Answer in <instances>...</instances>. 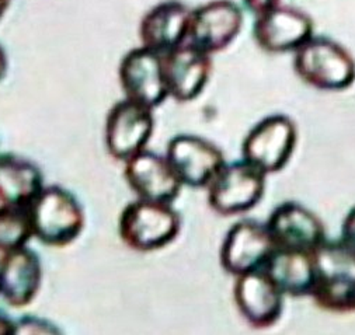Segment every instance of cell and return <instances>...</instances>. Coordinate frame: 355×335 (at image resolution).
I'll return each instance as SVG.
<instances>
[{"label":"cell","mask_w":355,"mask_h":335,"mask_svg":"<svg viewBox=\"0 0 355 335\" xmlns=\"http://www.w3.org/2000/svg\"><path fill=\"white\" fill-rule=\"evenodd\" d=\"M59 328L51 323L49 320L37 317V316H26L15 321L13 334H58Z\"/></svg>","instance_id":"22"},{"label":"cell","mask_w":355,"mask_h":335,"mask_svg":"<svg viewBox=\"0 0 355 335\" xmlns=\"http://www.w3.org/2000/svg\"><path fill=\"white\" fill-rule=\"evenodd\" d=\"M118 80L125 98L152 109L160 107L170 97L163 55L144 45L124 55L118 66Z\"/></svg>","instance_id":"8"},{"label":"cell","mask_w":355,"mask_h":335,"mask_svg":"<svg viewBox=\"0 0 355 335\" xmlns=\"http://www.w3.org/2000/svg\"><path fill=\"white\" fill-rule=\"evenodd\" d=\"M315 285L311 298L330 313L355 311V251L341 240H324L312 251Z\"/></svg>","instance_id":"1"},{"label":"cell","mask_w":355,"mask_h":335,"mask_svg":"<svg viewBox=\"0 0 355 335\" xmlns=\"http://www.w3.org/2000/svg\"><path fill=\"white\" fill-rule=\"evenodd\" d=\"M243 2L254 16L267 13L281 5V0H243Z\"/></svg>","instance_id":"24"},{"label":"cell","mask_w":355,"mask_h":335,"mask_svg":"<svg viewBox=\"0 0 355 335\" xmlns=\"http://www.w3.org/2000/svg\"><path fill=\"white\" fill-rule=\"evenodd\" d=\"M124 179L137 198L146 201L173 203L183 190L166 156L149 149L124 161Z\"/></svg>","instance_id":"13"},{"label":"cell","mask_w":355,"mask_h":335,"mask_svg":"<svg viewBox=\"0 0 355 335\" xmlns=\"http://www.w3.org/2000/svg\"><path fill=\"white\" fill-rule=\"evenodd\" d=\"M266 225L275 248L312 253L326 240L322 220L297 202H284L277 206Z\"/></svg>","instance_id":"14"},{"label":"cell","mask_w":355,"mask_h":335,"mask_svg":"<svg viewBox=\"0 0 355 335\" xmlns=\"http://www.w3.org/2000/svg\"><path fill=\"white\" fill-rule=\"evenodd\" d=\"M266 174L246 160L225 163L207 187L208 203L220 216L252 210L266 191Z\"/></svg>","instance_id":"5"},{"label":"cell","mask_w":355,"mask_h":335,"mask_svg":"<svg viewBox=\"0 0 355 335\" xmlns=\"http://www.w3.org/2000/svg\"><path fill=\"white\" fill-rule=\"evenodd\" d=\"M168 96L179 102H190L205 90L212 73V55L190 42L163 55Z\"/></svg>","instance_id":"12"},{"label":"cell","mask_w":355,"mask_h":335,"mask_svg":"<svg viewBox=\"0 0 355 335\" xmlns=\"http://www.w3.org/2000/svg\"><path fill=\"white\" fill-rule=\"evenodd\" d=\"M42 284V264L40 255L26 247L0 255V296L15 307L30 306Z\"/></svg>","instance_id":"17"},{"label":"cell","mask_w":355,"mask_h":335,"mask_svg":"<svg viewBox=\"0 0 355 335\" xmlns=\"http://www.w3.org/2000/svg\"><path fill=\"white\" fill-rule=\"evenodd\" d=\"M253 35L257 45L266 52H295L313 37V21L298 9L279 5L267 13L256 16Z\"/></svg>","instance_id":"16"},{"label":"cell","mask_w":355,"mask_h":335,"mask_svg":"<svg viewBox=\"0 0 355 335\" xmlns=\"http://www.w3.org/2000/svg\"><path fill=\"white\" fill-rule=\"evenodd\" d=\"M193 10L179 0H164L141 20L139 37L144 46L162 55L189 39Z\"/></svg>","instance_id":"18"},{"label":"cell","mask_w":355,"mask_h":335,"mask_svg":"<svg viewBox=\"0 0 355 335\" xmlns=\"http://www.w3.org/2000/svg\"><path fill=\"white\" fill-rule=\"evenodd\" d=\"M243 20L242 9L232 0H211L193 10L187 42L214 55L238 38Z\"/></svg>","instance_id":"11"},{"label":"cell","mask_w":355,"mask_h":335,"mask_svg":"<svg viewBox=\"0 0 355 335\" xmlns=\"http://www.w3.org/2000/svg\"><path fill=\"white\" fill-rule=\"evenodd\" d=\"M345 246L355 251V206L347 213L341 226V239Z\"/></svg>","instance_id":"23"},{"label":"cell","mask_w":355,"mask_h":335,"mask_svg":"<svg viewBox=\"0 0 355 335\" xmlns=\"http://www.w3.org/2000/svg\"><path fill=\"white\" fill-rule=\"evenodd\" d=\"M27 209L34 237L48 247H68L83 233L85 210L79 199L61 185H45Z\"/></svg>","instance_id":"2"},{"label":"cell","mask_w":355,"mask_h":335,"mask_svg":"<svg viewBox=\"0 0 355 335\" xmlns=\"http://www.w3.org/2000/svg\"><path fill=\"white\" fill-rule=\"evenodd\" d=\"M182 217L173 203L137 198L130 202L118 219L121 242L138 253L162 250L179 237Z\"/></svg>","instance_id":"3"},{"label":"cell","mask_w":355,"mask_h":335,"mask_svg":"<svg viewBox=\"0 0 355 335\" xmlns=\"http://www.w3.org/2000/svg\"><path fill=\"white\" fill-rule=\"evenodd\" d=\"M153 111L125 97L110 108L104 125V142L112 159L124 163L146 149L155 131Z\"/></svg>","instance_id":"7"},{"label":"cell","mask_w":355,"mask_h":335,"mask_svg":"<svg viewBox=\"0 0 355 335\" xmlns=\"http://www.w3.org/2000/svg\"><path fill=\"white\" fill-rule=\"evenodd\" d=\"M44 187V174L34 161L0 153V203L27 208Z\"/></svg>","instance_id":"20"},{"label":"cell","mask_w":355,"mask_h":335,"mask_svg":"<svg viewBox=\"0 0 355 335\" xmlns=\"http://www.w3.org/2000/svg\"><path fill=\"white\" fill-rule=\"evenodd\" d=\"M164 156L183 187L191 188H207L226 163L215 143L191 134L171 138Z\"/></svg>","instance_id":"9"},{"label":"cell","mask_w":355,"mask_h":335,"mask_svg":"<svg viewBox=\"0 0 355 335\" xmlns=\"http://www.w3.org/2000/svg\"><path fill=\"white\" fill-rule=\"evenodd\" d=\"M297 142L298 129L289 117L270 116L249 131L242 143V156L266 176L274 174L289 163Z\"/></svg>","instance_id":"6"},{"label":"cell","mask_w":355,"mask_h":335,"mask_svg":"<svg viewBox=\"0 0 355 335\" xmlns=\"http://www.w3.org/2000/svg\"><path fill=\"white\" fill-rule=\"evenodd\" d=\"M9 69V58L5 48L0 45V82H2L8 73Z\"/></svg>","instance_id":"26"},{"label":"cell","mask_w":355,"mask_h":335,"mask_svg":"<svg viewBox=\"0 0 355 335\" xmlns=\"http://www.w3.org/2000/svg\"><path fill=\"white\" fill-rule=\"evenodd\" d=\"M33 237L28 209L0 203V255L26 247Z\"/></svg>","instance_id":"21"},{"label":"cell","mask_w":355,"mask_h":335,"mask_svg":"<svg viewBox=\"0 0 355 335\" xmlns=\"http://www.w3.org/2000/svg\"><path fill=\"white\" fill-rule=\"evenodd\" d=\"M275 244L266 223L245 219L227 230L219 251L222 268L236 276L263 269Z\"/></svg>","instance_id":"10"},{"label":"cell","mask_w":355,"mask_h":335,"mask_svg":"<svg viewBox=\"0 0 355 335\" xmlns=\"http://www.w3.org/2000/svg\"><path fill=\"white\" fill-rule=\"evenodd\" d=\"M293 71L304 83L323 91H343L355 83L352 55L326 37H312L295 51Z\"/></svg>","instance_id":"4"},{"label":"cell","mask_w":355,"mask_h":335,"mask_svg":"<svg viewBox=\"0 0 355 335\" xmlns=\"http://www.w3.org/2000/svg\"><path fill=\"white\" fill-rule=\"evenodd\" d=\"M15 321L10 320L6 314L0 313V335H13Z\"/></svg>","instance_id":"25"},{"label":"cell","mask_w":355,"mask_h":335,"mask_svg":"<svg viewBox=\"0 0 355 335\" xmlns=\"http://www.w3.org/2000/svg\"><path fill=\"white\" fill-rule=\"evenodd\" d=\"M285 295L264 269L236 276L233 299L242 317L254 328L274 325L284 310Z\"/></svg>","instance_id":"15"},{"label":"cell","mask_w":355,"mask_h":335,"mask_svg":"<svg viewBox=\"0 0 355 335\" xmlns=\"http://www.w3.org/2000/svg\"><path fill=\"white\" fill-rule=\"evenodd\" d=\"M263 269L285 296L305 298L311 296L313 291L315 264L312 253L275 248Z\"/></svg>","instance_id":"19"},{"label":"cell","mask_w":355,"mask_h":335,"mask_svg":"<svg viewBox=\"0 0 355 335\" xmlns=\"http://www.w3.org/2000/svg\"><path fill=\"white\" fill-rule=\"evenodd\" d=\"M10 5H12V0H0V20L3 19V16L9 10Z\"/></svg>","instance_id":"27"}]
</instances>
